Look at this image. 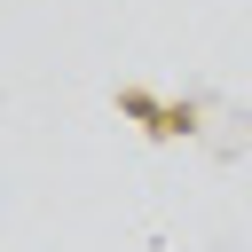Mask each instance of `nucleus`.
Listing matches in <instances>:
<instances>
[]
</instances>
